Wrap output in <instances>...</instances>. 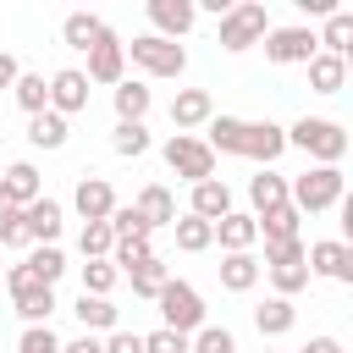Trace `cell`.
<instances>
[{"label": "cell", "instance_id": "1", "mask_svg": "<svg viewBox=\"0 0 353 353\" xmlns=\"http://www.w3.org/2000/svg\"><path fill=\"white\" fill-rule=\"evenodd\" d=\"M347 199V176L342 165H309L303 176H287V204L298 215H320V210H336Z\"/></svg>", "mask_w": 353, "mask_h": 353}, {"label": "cell", "instance_id": "2", "mask_svg": "<svg viewBox=\"0 0 353 353\" xmlns=\"http://www.w3.org/2000/svg\"><path fill=\"white\" fill-rule=\"evenodd\" d=\"M287 143L303 149L314 165H342V154H347V127L331 121V116H298V121L287 127Z\"/></svg>", "mask_w": 353, "mask_h": 353}, {"label": "cell", "instance_id": "3", "mask_svg": "<svg viewBox=\"0 0 353 353\" xmlns=\"http://www.w3.org/2000/svg\"><path fill=\"white\" fill-rule=\"evenodd\" d=\"M265 33H270V17H265V6H259V0H237V6H226L215 44H221L226 55H243V50H254Z\"/></svg>", "mask_w": 353, "mask_h": 353}, {"label": "cell", "instance_id": "4", "mask_svg": "<svg viewBox=\"0 0 353 353\" xmlns=\"http://www.w3.org/2000/svg\"><path fill=\"white\" fill-rule=\"evenodd\" d=\"M154 303H160V325H165V331L193 336V331L204 325V298H199V287H193V281H176V276H171V281L160 287V298H154Z\"/></svg>", "mask_w": 353, "mask_h": 353}, {"label": "cell", "instance_id": "5", "mask_svg": "<svg viewBox=\"0 0 353 353\" xmlns=\"http://www.w3.org/2000/svg\"><path fill=\"white\" fill-rule=\"evenodd\" d=\"M121 50H127L132 66H143L149 77H182V72H188V50L171 44V39H160V33H138V39L121 44Z\"/></svg>", "mask_w": 353, "mask_h": 353}, {"label": "cell", "instance_id": "6", "mask_svg": "<svg viewBox=\"0 0 353 353\" xmlns=\"http://www.w3.org/2000/svg\"><path fill=\"white\" fill-rule=\"evenodd\" d=\"M160 154H165V165H171L182 182H210V176H215V154L204 149L199 132H171Z\"/></svg>", "mask_w": 353, "mask_h": 353}, {"label": "cell", "instance_id": "7", "mask_svg": "<svg viewBox=\"0 0 353 353\" xmlns=\"http://www.w3.org/2000/svg\"><path fill=\"white\" fill-rule=\"evenodd\" d=\"M259 44H265V61H270V66H309V55L320 50V44H314V28H303V22L270 28Z\"/></svg>", "mask_w": 353, "mask_h": 353}, {"label": "cell", "instance_id": "8", "mask_svg": "<svg viewBox=\"0 0 353 353\" xmlns=\"http://www.w3.org/2000/svg\"><path fill=\"white\" fill-rule=\"evenodd\" d=\"M83 55H88V72H83L88 83L116 88V83L127 77V50H121V39H116V28H110V22H105V33H99V39H94Z\"/></svg>", "mask_w": 353, "mask_h": 353}, {"label": "cell", "instance_id": "9", "mask_svg": "<svg viewBox=\"0 0 353 353\" xmlns=\"http://www.w3.org/2000/svg\"><path fill=\"white\" fill-rule=\"evenodd\" d=\"M303 265H309V276H320V281H353V248L342 243V237H320V243H303Z\"/></svg>", "mask_w": 353, "mask_h": 353}, {"label": "cell", "instance_id": "10", "mask_svg": "<svg viewBox=\"0 0 353 353\" xmlns=\"http://www.w3.org/2000/svg\"><path fill=\"white\" fill-rule=\"evenodd\" d=\"M287 154V127L276 121H243V143H237V160H254L259 171H270V160Z\"/></svg>", "mask_w": 353, "mask_h": 353}, {"label": "cell", "instance_id": "11", "mask_svg": "<svg viewBox=\"0 0 353 353\" xmlns=\"http://www.w3.org/2000/svg\"><path fill=\"white\" fill-rule=\"evenodd\" d=\"M50 110L55 116H77V110H88V77L77 72V66H61L55 77H50Z\"/></svg>", "mask_w": 353, "mask_h": 353}, {"label": "cell", "instance_id": "12", "mask_svg": "<svg viewBox=\"0 0 353 353\" xmlns=\"http://www.w3.org/2000/svg\"><path fill=\"white\" fill-rule=\"evenodd\" d=\"M149 22H154V33L160 39H182V33H193V22H199V6L193 0H149Z\"/></svg>", "mask_w": 353, "mask_h": 353}, {"label": "cell", "instance_id": "13", "mask_svg": "<svg viewBox=\"0 0 353 353\" xmlns=\"http://www.w3.org/2000/svg\"><path fill=\"white\" fill-rule=\"evenodd\" d=\"M61 221H66V210L44 193V199H33V204H22V226H28V243L39 248V243H61Z\"/></svg>", "mask_w": 353, "mask_h": 353}, {"label": "cell", "instance_id": "14", "mask_svg": "<svg viewBox=\"0 0 353 353\" xmlns=\"http://www.w3.org/2000/svg\"><path fill=\"white\" fill-rule=\"evenodd\" d=\"M210 116H215L210 88H176V99H171V127L176 132H199Z\"/></svg>", "mask_w": 353, "mask_h": 353}, {"label": "cell", "instance_id": "15", "mask_svg": "<svg viewBox=\"0 0 353 353\" xmlns=\"http://www.w3.org/2000/svg\"><path fill=\"white\" fill-rule=\"evenodd\" d=\"M210 232H215V243H221L226 254H254V243H259V226H254V215H243V210H226Z\"/></svg>", "mask_w": 353, "mask_h": 353}, {"label": "cell", "instance_id": "16", "mask_svg": "<svg viewBox=\"0 0 353 353\" xmlns=\"http://www.w3.org/2000/svg\"><path fill=\"white\" fill-rule=\"evenodd\" d=\"M0 188H6V199L22 210V204H33V199H44V176H39V165L33 160H11L6 165V176H0Z\"/></svg>", "mask_w": 353, "mask_h": 353}, {"label": "cell", "instance_id": "17", "mask_svg": "<svg viewBox=\"0 0 353 353\" xmlns=\"http://www.w3.org/2000/svg\"><path fill=\"white\" fill-rule=\"evenodd\" d=\"M72 204H77L83 221H110V210H116V188H110L105 176H83L77 193H72Z\"/></svg>", "mask_w": 353, "mask_h": 353}, {"label": "cell", "instance_id": "18", "mask_svg": "<svg viewBox=\"0 0 353 353\" xmlns=\"http://www.w3.org/2000/svg\"><path fill=\"white\" fill-rule=\"evenodd\" d=\"M232 210V188L221 182V176H210V182H193V193H188V215H199V221H221Z\"/></svg>", "mask_w": 353, "mask_h": 353}, {"label": "cell", "instance_id": "19", "mask_svg": "<svg viewBox=\"0 0 353 353\" xmlns=\"http://www.w3.org/2000/svg\"><path fill=\"white\" fill-rule=\"evenodd\" d=\"M248 204H254V221L270 215V210H281L287 204V176L281 171H254L248 176Z\"/></svg>", "mask_w": 353, "mask_h": 353}, {"label": "cell", "instance_id": "20", "mask_svg": "<svg viewBox=\"0 0 353 353\" xmlns=\"http://www.w3.org/2000/svg\"><path fill=\"white\" fill-rule=\"evenodd\" d=\"M138 215H143V226L154 232V226H171L176 221V193L165 188V182H149L143 193H138V204H132Z\"/></svg>", "mask_w": 353, "mask_h": 353}, {"label": "cell", "instance_id": "21", "mask_svg": "<svg viewBox=\"0 0 353 353\" xmlns=\"http://www.w3.org/2000/svg\"><path fill=\"white\" fill-rule=\"evenodd\" d=\"M72 314H77V325L94 336V331H116V320H121V309L110 303V298H94V292H77V303H72Z\"/></svg>", "mask_w": 353, "mask_h": 353}, {"label": "cell", "instance_id": "22", "mask_svg": "<svg viewBox=\"0 0 353 353\" xmlns=\"http://www.w3.org/2000/svg\"><path fill=\"white\" fill-rule=\"evenodd\" d=\"M110 99H116V121H143L149 105H154L149 83H138V77H121V83L110 88Z\"/></svg>", "mask_w": 353, "mask_h": 353}, {"label": "cell", "instance_id": "23", "mask_svg": "<svg viewBox=\"0 0 353 353\" xmlns=\"http://www.w3.org/2000/svg\"><path fill=\"white\" fill-rule=\"evenodd\" d=\"M254 325H259V336H287L292 325H298V303L292 298H265L259 309H254Z\"/></svg>", "mask_w": 353, "mask_h": 353}, {"label": "cell", "instance_id": "24", "mask_svg": "<svg viewBox=\"0 0 353 353\" xmlns=\"http://www.w3.org/2000/svg\"><path fill=\"white\" fill-rule=\"evenodd\" d=\"M342 83H347V61L314 50V55H309V88H314V94H342Z\"/></svg>", "mask_w": 353, "mask_h": 353}, {"label": "cell", "instance_id": "25", "mask_svg": "<svg viewBox=\"0 0 353 353\" xmlns=\"http://www.w3.org/2000/svg\"><path fill=\"white\" fill-rule=\"evenodd\" d=\"M314 44H320L325 55H342V61H347V44H353V11L336 6V11L325 17V28L314 33Z\"/></svg>", "mask_w": 353, "mask_h": 353}, {"label": "cell", "instance_id": "26", "mask_svg": "<svg viewBox=\"0 0 353 353\" xmlns=\"http://www.w3.org/2000/svg\"><path fill=\"white\" fill-rule=\"evenodd\" d=\"M66 138H72L66 116H55V110L28 116V143H33V149H66Z\"/></svg>", "mask_w": 353, "mask_h": 353}, {"label": "cell", "instance_id": "27", "mask_svg": "<svg viewBox=\"0 0 353 353\" xmlns=\"http://www.w3.org/2000/svg\"><path fill=\"white\" fill-rule=\"evenodd\" d=\"M221 287L226 292H254L259 287V259L254 254H226L221 259Z\"/></svg>", "mask_w": 353, "mask_h": 353}, {"label": "cell", "instance_id": "28", "mask_svg": "<svg viewBox=\"0 0 353 353\" xmlns=\"http://www.w3.org/2000/svg\"><path fill=\"white\" fill-rule=\"evenodd\" d=\"M127 281H132V298H160V287L171 281V270H165L160 254H149V259H138V265L127 270Z\"/></svg>", "mask_w": 353, "mask_h": 353}, {"label": "cell", "instance_id": "29", "mask_svg": "<svg viewBox=\"0 0 353 353\" xmlns=\"http://www.w3.org/2000/svg\"><path fill=\"white\" fill-rule=\"evenodd\" d=\"M44 287H55L61 276H66V254H61V243H39V248H28V259H22Z\"/></svg>", "mask_w": 353, "mask_h": 353}, {"label": "cell", "instance_id": "30", "mask_svg": "<svg viewBox=\"0 0 353 353\" xmlns=\"http://www.w3.org/2000/svg\"><path fill=\"white\" fill-rule=\"evenodd\" d=\"M11 99L28 110V116H39V110H50V83H44V72H22L17 83H11Z\"/></svg>", "mask_w": 353, "mask_h": 353}, {"label": "cell", "instance_id": "31", "mask_svg": "<svg viewBox=\"0 0 353 353\" xmlns=\"http://www.w3.org/2000/svg\"><path fill=\"white\" fill-rule=\"evenodd\" d=\"M171 237H176V248H182V254H204V248L215 243L210 221H199V215H176V221H171Z\"/></svg>", "mask_w": 353, "mask_h": 353}, {"label": "cell", "instance_id": "32", "mask_svg": "<svg viewBox=\"0 0 353 353\" xmlns=\"http://www.w3.org/2000/svg\"><path fill=\"white\" fill-rule=\"evenodd\" d=\"M11 303H17L22 325H50V314L61 309V303H55V287H33V292H22V298H11Z\"/></svg>", "mask_w": 353, "mask_h": 353}, {"label": "cell", "instance_id": "33", "mask_svg": "<svg viewBox=\"0 0 353 353\" xmlns=\"http://www.w3.org/2000/svg\"><path fill=\"white\" fill-rule=\"evenodd\" d=\"M99 33H105V17H94V11H72V17L61 22V39H66L72 50H88Z\"/></svg>", "mask_w": 353, "mask_h": 353}, {"label": "cell", "instance_id": "34", "mask_svg": "<svg viewBox=\"0 0 353 353\" xmlns=\"http://www.w3.org/2000/svg\"><path fill=\"white\" fill-rule=\"evenodd\" d=\"M298 221H303V215H298L292 204H281V210L259 215L254 226H259V237H265V243H292V237H298Z\"/></svg>", "mask_w": 353, "mask_h": 353}, {"label": "cell", "instance_id": "35", "mask_svg": "<svg viewBox=\"0 0 353 353\" xmlns=\"http://www.w3.org/2000/svg\"><path fill=\"white\" fill-rule=\"evenodd\" d=\"M110 149H116L121 160H138V154H149V127H143V121H116V132H110Z\"/></svg>", "mask_w": 353, "mask_h": 353}, {"label": "cell", "instance_id": "36", "mask_svg": "<svg viewBox=\"0 0 353 353\" xmlns=\"http://www.w3.org/2000/svg\"><path fill=\"white\" fill-rule=\"evenodd\" d=\"M116 281H121V270H116L110 259H83V292L110 298V292H116Z\"/></svg>", "mask_w": 353, "mask_h": 353}, {"label": "cell", "instance_id": "37", "mask_svg": "<svg viewBox=\"0 0 353 353\" xmlns=\"http://www.w3.org/2000/svg\"><path fill=\"white\" fill-rule=\"evenodd\" d=\"M83 259H110L116 237H110V221H83V237H77Z\"/></svg>", "mask_w": 353, "mask_h": 353}, {"label": "cell", "instance_id": "38", "mask_svg": "<svg viewBox=\"0 0 353 353\" xmlns=\"http://www.w3.org/2000/svg\"><path fill=\"white\" fill-rule=\"evenodd\" d=\"M188 353H237V336L226 325H199L188 336Z\"/></svg>", "mask_w": 353, "mask_h": 353}, {"label": "cell", "instance_id": "39", "mask_svg": "<svg viewBox=\"0 0 353 353\" xmlns=\"http://www.w3.org/2000/svg\"><path fill=\"white\" fill-rule=\"evenodd\" d=\"M265 276H270L276 298H298V292L309 287V265H276V270H265Z\"/></svg>", "mask_w": 353, "mask_h": 353}, {"label": "cell", "instance_id": "40", "mask_svg": "<svg viewBox=\"0 0 353 353\" xmlns=\"http://www.w3.org/2000/svg\"><path fill=\"white\" fill-rule=\"evenodd\" d=\"M110 237H116V243H127V237H149V226H143V215H138L132 204H116V210H110Z\"/></svg>", "mask_w": 353, "mask_h": 353}, {"label": "cell", "instance_id": "41", "mask_svg": "<svg viewBox=\"0 0 353 353\" xmlns=\"http://www.w3.org/2000/svg\"><path fill=\"white\" fill-rule=\"evenodd\" d=\"M17 353H61V336H55L50 325H22Z\"/></svg>", "mask_w": 353, "mask_h": 353}, {"label": "cell", "instance_id": "42", "mask_svg": "<svg viewBox=\"0 0 353 353\" xmlns=\"http://www.w3.org/2000/svg\"><path fill=\"white\" fill-rule=\"evenodd\" d=\"M149 254H154V248H149V237H127V243H116V248H110V265L127 276V270H132L138 259H149Z\"/></svg>", "mask_w": 353, "mask_h": 353}, {"label": "cell", "instance_id": "43", "mask_svg": "<svg viewBox=\"0 0 353 353\" xmlns=\"http://www.w3.org/2000/svg\"><path fill=\"white\" fill-rule=\"evenodd\" d=\"M276 265H303V237H292V243H265L259 270H276Z\"/></svg>", "mask_w": 353, "mask_h": 353}, {"label": "cell", "instance_id": "44", "mask_svg": "<svg viewBox=\"0 0 353 353\" xmlns=\"http://www.w3.org/2000/svg\"><path fill=\"white\" fill-rule=\"evenodd\" d=\"M143 353H188V336H182V331H165V325H154V331L143 336Z\"/></svg>", "mask_w": 353, "mask_h": 353}, {"label": "cell", "instance_id": "45", "mask_svg": "<svg viewBox=\"0 0 353 353\" xmlns=\"http://www.w3.org/2000/svg\"><path fill=\"white\" fill-rule=\"evenodd\" d=\"M0 248H33V243H28V226H22V210L0 221Z\"/></svg>", "mask_w": 353, "mask_h": 353}, {"label": "cell", "instance_id": "46", "mask_svg": "<svg viewBox=\"0 0 353 353\" xmlns=\"http://www.w3.org/2000/svg\"><path fill=\"white\" fill-rule=\"evenodd\" d=\"M105 353H143V336H138V331H121V325H116V331L105 336Z\"/></svg>", "mask_w": 353, "mask_h": 353}, {"label": "cell", "instance_id": "47", "mask_svg": "<svg viewBox=\"0 0 353 353\" xmlns=\"http://www.w3.org/2000/svg\"><path fill=\"white\" fill-rule=\"evenodd\" d=\"M61 353H105V336H72V342H61Z\"/></svg>", "mask_w": 353, "mask_h": 353}, {"label": "cell", "instance_id": "48", "mask_svg": "<svg viewBox=\"0 0 353 353\" xmlns=\"http://www.w3.org/2000/svg\"><path fill=\"white\" fill-rule=\"evenodd\" d=\"M17 77H22V66H17V55H6V50H0V88H11Z\"/></svg>", "mask_w": 353, "mask_h": 353}, {"label": "cell", "instance_id": "49", "mask_svg": "<svg viewBox=\"0 0 353 353\" xmlns=\"http://www.w3.org/2000/svg\"><path fill=\"white\" fill-rule=\"evenodd\" d=\"M298 353H342V342H336V336H309Z\"/></svg>", "mask_w": 353, "mask_h": 353}, {"label": "cell", "instance_id": "50", "mask_svg": "<svg viewBox=\"0 0 353 353\" xmlns=\"http://www.w3.org/2000/svg\"><path fill=\"white\" fill-rule=\"evenodd\" d=\"M6 215H17V204H11V199H6V188H0V221H6Z\"/></svg>", "mask_w": 353, "mask_h": 353}, {"label": "cell", "instance_id": "51", "mask_svg": "<svg viewBox=\"0 0 353 353\" xmlns=\"http://www.w3.org/2000/svg\"><path fill=\"white\" fill-rule=\"evenodd\" d=\"M0 276H6V265H0Z\"/></svg>", "mask_w": 353, "mask_h": 353}, {"label": "cell", "instance_id": "52", "mask_svg": "<svg viewBox=\"0 0 353 353\" xmlns=\"http://www.w3.org/2000/svg\"><path fill=\"white\" fill-rule=\"evenodd\" d=\"M265 353H270V347H265Z\"/></svg>", "mask_w": 353, "mask_h": 353}]
</instances>
